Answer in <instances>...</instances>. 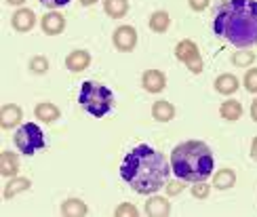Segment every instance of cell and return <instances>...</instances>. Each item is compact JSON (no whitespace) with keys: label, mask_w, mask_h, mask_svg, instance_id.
I'll return each instance as SVG.
<instances>
[{"label":"cell","mask_w":257,"mask_h":217,"mask_svg":"<svg viewBox=\"0 0 257 217\" xmlns=\"http://www.w3.org/2000/svg\"><path fill=\"white\" fill-rule=\"evenodd\" d=\"M173 171L167 158L152 146H135L120 165V177L137 194H156Z\"/></svg>","instance_id":"1"},{"label":"cell","mask_w":257,"mask_h":217,"mask_svg":"<svg viewBox=\"0 0 257 217\" xmlns=\"http://www.w3.org/2000/svg\"><path fill=\"white\" fill-rule=\"evenodd\" d=\"M213 32L238 49L257 45V0H223L213 17Z\"/></svg>","instance_id":"2"},{"label":"cell","mask_w":257,"mask_h":217,"mask_svg":"<svg viewBox=\"0 0 257 217\" xmlns=\"http://www.w3.org/2000/svg\"><path fill=\"white\" fill-rule=\"evenodd\" d=\"M171 169L184 181H205L213 175L215 158H213V152L205 142L192 139V142H184L173 148V152H171Z\"/></svg>","instance_id":"3"},{"label":"cell","mask_w":257,"mask_h":217,"mask_svg":"<svg viewBox=\"0 0 257 217\" xmlns=\"http://www.w3.org/2000/svg\"><path fill=\"white\" fill-rule=\"evenodd\" d=\"M78 103L95 118H103L112 112L114 107V93L105 84H99L95 80L82 82L78 93Z\"/></svg>","instance_id":"4"},{"label":"cell","mask_w":257,"mask_h":217,"mask_svg":"<svg viewBox=\"0 0 257 217\" xmlns=\"http://www.w3.org/2000/svg\"><path fill=\"white\" fill-rule=\"evenodd\" d=\"M13 142L17 146V150L21 152V154H26V156H32V154H36V152H40L42 148L47 146L45 142V133H42V129L34 123H26V125H21L17 129V133L13 137Z\"/></svg>","instance_id":"5"},{"label":"cell","mask_w":257,"mask_h":217,"mask_svg":"<svg viewBox=\"0 0 257 217\" xmlns=\"http://www.w3.org/2000/svg\"><path fill=\"white\" fill-rule=\"evenodd\" d=\"M175 57L181 61V63H186V68L192 72V74H200L202 72V57H200V51L196 47V42L194 40H179L177 42V47H175Z\"/></svg>","instance_id":"6"},{"label":"cell","mask_w":257,"mask_h":217,"mask_svg":"<svg viewBox=\"0 0 257 217\" xmlns=\"http://www.w3.org/2000/svg\"><path fill=\"white\" fill-rule=\"evenodd\" d=\"M112 42L114 47L122 51V53H131L137 47V30L133 26H120L116 28V32L112 34Z\"/></svg>","instance_id":"7"},{"label":"cell","mask_w":257,"mask_h":217,"mask_svg":"<svg viewBox=\"0 0 257 217\" xmlns=\"http://www.w3.org/2000/svg\"><path fill=\"white\" fill-rule=\"evenodd\" d=\"M142 84L148 93H163L167 86V76H165V72H160L156 68L146 70L142 76Z\"/></svg>","instance_id":"8"},{"label":"cell","mask_w":257,"mask_h":217,"mask_svg":"<svg viewBox=\"0 0 257 217\" xmlns=\"http://www.w3.org/2000/svg\"><path fill=\"white\" fill-rule=\"evenodd\" d=\"M11 26H13V30L21 32V34L30 32L32 28L36 26L34 11H30V9H17L15 13H13V17H11Z\"/></svg>","instance_id":"9"},{"label":"cell","mask_w":257,"mask_h":217,"mask_svg":"<svg viewBox=\"0 0 257 217\" xmlns=\"http://www.w3.org/2000/svg\"><path fill=\"white\" fill-rule=\"evenodd\" d=\"M21 118H24V110L17 105V103H7L3 105V110H0V127L9 131V129H15Z\"/></svg>","instance_id":"10"},{"label":"cell","mask_w":257,"mask_h":217,"mask_svg":"<svg viewBox=\"0 0 257 217\" xmlns=\"http://www.w3.org/2000/svg\"><path fill=\"white\" fill-rule=\"evenodd\" d=\"M40 28L45 34L49 36H57L61 34L63 30H66V17H63L61 13H55V11H51V13H47L45 17L40 19Z\"/></svg>","instance_id":"11"},{"label":"cell","mask_w":257,"mask_h":217,"mask_svg":"<svg viewBox=\"0 0 257 217\" xmlns=\"http://www.w3.org/2000/svg\"><path fill=\"white\" fill-rule=\"evenodd\" d=\"M91 66V53L89 51H84V49H76V51H72L70 55L66 57V68L74 74H78V72H84Z\"/></svg>","instance_id":"12"},{"label":"cell","mask_w":257,"mask_h":217,"mask_svg":"<svg viewBox=\"0 0 257 217\" xmlns=\"http://www.w3.org/2000/svg\"><path fill=\"white\" fill-rule=\"evenodd\" d=\"M32 188V181L28 179V177H11L9 181H7V186H5V190H3V196H5V200H11V198H15L17 194H21V192H28Z\"/></svg>","instance_id":"13"},{"label":"cell","mask_w":257,"mask_h":217,"mask_svg":"<svg viewBox=\"0 0 257 217\" xmlns=\"http://www.w3.org/2000/svg\"><path fill=\"white\" fill-rule=\"evenodd\" d=\"M146 215H150V217H167V215H171V202L165 196H152L146 202Z\"/></svg>","instance_id":"14"},{"label":"cell","mask_w":257,"mask_h":217,"mask_svg":"<svg viewBox=\"0 0 257 217\" xmlns=\"http://www.w3.org/2000/svg\"><path fill=\"white\" fill-rule=\"evenodd\" d=\"M19 171V158L17 154L9 150H3V154H0V175L3 177H15Z\"/></svg>","instance_id":"15"},{"label":"cell","mask_w":257,"mask_h":217,"mask_svg":"<svg viewBox=\"0 0 257 217\" xmlns=\"http://www.w3.org/2000/svg\"><path fill=\"white\" fill-rule=\"evenodd\" d=\"M240 89V80L234 74H219L215 78V91L221 95H234Z\"/></svg>","instance_id":"16"},{"label":"cell","mask_w":257,"mask_h":217,"mask_svg":"<svg viewBox=\"0 0 257 217\" xmlns=\"http://www.w3.org/2000/svg\"><path fill=\"white\" fill-rule=\"evenodd\" d=\"M152 116L158 123H171L175 118V105L167 99H158L152 105Z\"/></svg>","instance_id":"17"},{"label":"cell","mask_w":257,"mask_h":217,"mask_svg":"<svg viewBox=\"0 0 257 217\" xmlns=\"http://www.w3.org/2000/svg\"><path fill=\"white\" fill-rule=\"evenodd\" d=\"M87 213H89L87 202L80 198H68L61 202V215L66 217H84Z\"/></svg>","instance_id":"18"},{"label":"cell","mask_w":257,"mask_h":217,"mask_svg":"<svg viewBox=\"0 0 257 217\" xmlns=\"http://www.w3.org/2000/svg\"><path fill=\"white\" fill-rule=\"evenodd\" d=\"M34 114H36L38 121H42V123H55L57 118L61 116L59 107H57L55 103H51V101H40V103L36 105Z\"/></svg>","instance_id":"19"},{"label":"cell","mask_w":257,"mask_h":217,"mask_svg":"<svg viewBox=\"0 0 257 217\" xmlns=\"http://www.w3.org/2000/svg\"><path fill=\"white\" fill-rule=\"evenodd\" d=\"M105 15L112 19H120L128 13V0H103Z\"/></svg>","instance_id":"20"},{"label":"cell","mask_w":257,"mask_h":217,"mask_svg":"<svg viewBox=\"0 0 257 217\" xmlns=\"http://www.w3.org/2000/svg\"><path fill=\"white\" fill-rule=\"evenodd\" d=\"M234 183H236V173L232 169H219L213 177V188L217 190H230Z\"/></svg>","instance_id":"21"},{"label":"cell","mask_w":257,"mask_h":217,"mask_svg":"<svg viewBox=\"0 0 257 217\" xmlns=\"http://www.w3.org/2000/svg\"><path fill=\"white\" fill-rule=\"evenodd\" d=\"M219 114H221V118H226V121H230V123L238 121V118L242 116V103L236 101V99L223 101V103L219 105Z\"/></svg>","instance_id":"22"},{"label":"cell","mask_w":257,"mask_h":217,"mask_svg":"<svg viewBox=\"0 0 257 217\" xmlns=\"http://www.w3.org/2000/svg\"><path fill=\"white\" fill-rule=\"evenodd\" d=\"M169 26H171V17L167 11H156V13H152V17H150V30L156 32V34H165Z\"/></svg>","instance_id":"23"},{"label":"cell","mask_w":257,"mask_h":217,"mask_svg":"<svg viewBox=\"0 0 257 217\" xmlns=\"http://www.w3.org/2000/svg\"><path fill=\"white\" fill-rule=\"evenodd\" d=\"M253 61H255V53L253 51H236L232 55V63L236 68H249Z\"/></svg>","instance_id":"24"},{"label":"cell","mask_w":257,"mask_h":217,"mask_svg":"<svg viewBox=\"0 0 257 217\" xmlns=\"http://www.w3.org/2000/svg\"><path fill=\"white\" fill-rule=\"evenodd\" d=\"M30 70L34 72V74H47V70H49V59H47L45 55L32 57V59H30Z\"/></svg>","instance_id":"25"},{"label":"cell","mask_w":257,"mask_h":217,"mask_svg":"<svg viewBox=\"0 0 257 217\" xmlns=\"http://www.w3.org/2000/svg\"><path fill=\"white\" fill-rule=\"evenodd\" d=\"M242 84L249 93H257V68L247 70V74H244V78H242Z\"/></svg>","instance_id":"26"},{"label":"cell","mask_w":257,"mask_h":217,"mask_svg":"<svg viewBox=\"0 0 257 217\" xmlns=\"http://www.w3.org/2000/svg\"><path fill=\"white\" fill-rule=\"evenodd\" d=\"M211 194V186L205 181H196L194 186H192V196L194 198H207Z\"/></svg>","instance_id":"27"},{"label":"cell","mask_w":257,"mask_h":217,"mask_svg":"<svg viewBox=\"0 0 257 217\" xmlns=\"http://www.w3.org/2000/svg\"><path fill=\"white\" fill-rule=\"evenodd\" d=\"M114 215H116V217H122V215H131V217H137V215H139V211H137V207H135V204H131V202H122V204H118V207H116Z\"/></svg>","instance_id":"28"},{"label":"cell","mask_w":257,"mask_h":217,"mask_svg":"<svg viewBox=\"0 0 257 217\" xmlns=\"http://www.w3.org/2000/svg\"><path fill=\"white\" fill-rule=\"evenodd\" d=\"M184 179H175V181H169V183H165V188H167V194H169V196H177V194H181V192H184Z\"/></svg>","instance_id":"29"},{"label":"cell","mask_w":257,"mask_h":217,"mask_svg":"<svg viewBox=\"0 0 257 217\" xmlns=\"http://www.w3.org/2000/svg\"><path fill=\"white\" fill-rule=\"evenodd\" d=\"M188 5L192 11H196V13H200V11H205L209 5H211V0H188Z\"/></svg>","instance_id":"30"},{"label":"cell","mask_w":257,"mask_h":217,"mask_svg":"<svg viewBox=\"0 0 257 217\" xmlns=\"http://www.w3.org/2000/svg\"><path fill=\"white\" fill-rule=\"evenodd\" d=\"M40 5H45L49 9H61V7L70 5V0H40Z\"/></svg>","instance_id":"31"},{"label":"cell","mask_w":257,"mask_h":217,"mask_svg":"<svg viewBox=\"0 0 257 217\" xmlns=\"http://www.w3.org/2000/svg\"><path fill=\"white\" fill-rule=\"evenodd\" d=\"M251 158L257 162V137H253V144H251Z\"/></svg>","instance_id":"32"},{"label":"cell","mask_w":257,"mask_h":217,"mask_svg":"<svg viewBox=\"0 0 257 217\" xmlns=\"http://www.w3.org/2000/svg\"><path fill=\"white\" fill-rule=\"evenodd\" d=\"M251 118L257 123V99H253V103H251Z\"/></svg>","instance_id":"33"},{"label":"cell","mask_w":257,"mask_h":217,"mask_svg":"<svg viewBox=\"0 0 257 217\" xmlns=\"http://www.w3.org/2000/svg\"><path fill=\"white\" fill-rule=\"evenodd\" d=\"M7 3H9V5H13V7H21V5L26 3V0H7Z\"/></svg>","instance_id":"34"},{"label":"cell","mask_w":257,"mask_h":217,"mask_svg":"<svg viewBox=\"0 0 257 217\" xmlns=\"http://www.w3.org/2000/svg\"><path fill=\"white\" fill-rule=\"evenodd\" d=\"M95 3H97V0H80V5H82V7H93Z\"/></svg>","instance_id":"35"}]
</instances>
